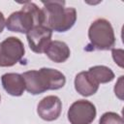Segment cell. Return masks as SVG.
Here are the masks:
<instances>
[{
    "label": "cell",
    "mask_w": 124,
    "mask_h": 124,
    "mask_svg": "<svg viewBox=\"0 0 124 124\" xmlns=\"http://www.w3.org/2000/svg\"><path fill=\"white\" fill-rule=\"evenodd\" d=\"M62 111V102L59 97L49 95L43 98L37 106L38 115L46 121L56 120Z\"/></svg>",
    "instance_id": "8"
},
{
    "label": "cell",
    "mask_w": 124,
    "mask_h": 124,
    "mask_svg": "<svg viewBox=\"0 0 124 124\" xmlns=\"http://www.w3.org/2000/svg\"><path fill=\"white\" fill-rule=\"evenodd\" d=\"M87 73L98 84L110 82L114 78V73L112 70L104 65H96L90 67Z\"/></svg>",
    "instance_id": "12"
},
{
    "label": "cell",
    "mask_w": 124,
    "mask_h": 124,
    "mask_svg": "<svg viewBox=\"0 0 124 124\" xmlns=\"http://www.w3.org/2000/svg\"><path fill=\"white\" fill-rule=\"evenodd\" d=\"M25 54L23 43L11 36L0 43V67H12L21 61Z\"/></svg>",
    "instance_id": "5"
},
{
    "label": "cell",
    "mask_w": 124,
    "mask_h": 124,
    "mask_svg": "<svg viewBox=\"0 0 124 124\" xmlns=\"http://www.w3.org/2000/svg\"><path fill=\"white\" fill-rule=\"evenodd\" d=\"M1 83L4 90L14 97L21 96L25 90V82L22 75L17 73H6L2 75Z\"/></svg>",
    "instance_id": "9"
},
{
    "label": "cell",
    "mask_w": 124,
    "mask_h": 124,
    "mask_svg": "<svg viewBox=\"0 0 124 124\" xmlns=\"http://www.w3.org/2000/svg\"><path fill=\"white\" fill-rule=\"evenodd\" d=\"M44 25V14L42 9L33 2H24L21 10L12 13L6 19V27L9 31L27 34L36 26Z\"/></svg>",
    "instance_id": "3"
},
{
    "label": "cell",
    "mask_w": 124,
    "mask_h": 124,
    "mask_svg": "<svg viewBox=\"0 0 124 124\" xmlns=\"http://www.w3.org/2000/svg\"><path fill=\"white\" fill-rule=\"evenodd\" d=\"M114 92H115V95L120 99L122 100L123 97V76H121L118 79V81L115 83V86H114Z\"/></svg>",
    "instance_id": "15"
},
{
    "label": "cell",
    "mask_w": 124,
    "mask_h": 124,
    "mask_svg": "<svg viewBox=\"0 0 124 124\" xmlns=\"http://www.w3.org/2000/svg\"><path fill=\"white\" fill-rule=\"evenodd\" d=\"M74 83L76 91L83 97L92 96L99 89V84L89 76L87 71L78 73L75 78Z\"/></svg>",
    "instance_id": "10"
},
{
    "label": "cell",
    "mask_w": 124,
    "mask_h": 124,
    "mask_svg": "<svg viewBox=\"0 0 124 124\" xmlns=\"http://www.w3.org/2000/svg\"><path fill=\"white\" fill-rule=\"evenodd\" d=\"M99 124H124V121L118 113L113 111H107L100 117Z\"/></svg>",
    "instance_id": "13"
},
{
    "label": "cell",
    "mask_w": 124,
    "mask_h": 124,
    "mask_svg": "<svg viewBox=\"0 0 124 124\" xmlns=\"http://www.w3.org/2000/svg\"><path fill=\"white\" fill-rule=\"evenodd\" d=\"M96 114L95 105L87 100L74 102L67 112L68 120L71 124H91L96 118Z\"/></svg>",
    "instance_id": "6"
},
{
    "label": "cell",
    "mask_w": 124,
    "mask_h": 124,
    "mask_svg": "<svg viewBox=\"0 0 124 124\" xmlns=\"http://www.w3.org/2000/svg\"><path fill=\"white\" fill-rule=\"evenodd\" d=\"M90 46L87 50H108L115 45V35L110 22L106 18L95 19L88 29ZM86 47V48H87Z\"/></svg>",
    "instance_id": "4"
},
{
    "label": "cell",
    "mask_w": 124,
    "mask_h": 124,
    "mask_svg": "<svg viewBox=\"0 0 124 124\" xmlns=\"http://www.w3.org/2000/svg\"><path fill=\"white\" fill-rule=\"evenodd\" d=\"M6 27V19L2 12H0V34L3 32L4 28Z\"/></svg>",
    "instance_id": "16"
},
{
    "label": "cell",
    "mask_w": 124,
    "mask_h": 124,
    "mask_svg": "<svg viewBox=\"0 0 124 124\" xmlns=\"http://www.w3.org/2000/svg\"><path fill=\"white\" fill-rule=\"evenodd\" d=\"M21 75L25 82V90L32 95H39L47 90H58L66 83L64 74L52 68L30 70Z\"/></svg>",
    "instance_id": "1"
},
{
    "label": "cell",
    "mask_w": 124,
    "mask_h": 124,
    "mask_svg": "<svg viewBox=\"0 0 124 124\" xmlns=\"http://www.w3.org/2000/svg\"><path fill=\"white\" fill-rule=\"evenodd\" d=\"M52 31L45 25L34 27L26 34L30 49L35 53H43L51 42Z\"/></svg>",
    "instance_id": "7"
},
{
    "label": "cell",
    "mask_w": 124,
    "mask_h": 124,
    "mask_svg": "<svg viewBox=\"0 0 124 124\" xmlns=\"http://www.w3.org/2000/svg\"><path fill=\"white\" fill-rule=\"evenodd\" d=\"M44 25L55 32L70 30L77 21V11L73 7H66L65 1H43Z\"/></svg>",
    "instance_id": "2"
},
{
    "label": "cell",
    "mask_w": 124,
    "mask_h": 124,
    "mask_svg": "<svg viewBox=\"0 0 124 124\" xmlns=\"http://www.w3.org/2000/svg\"><path fill=\"white\" fill-rule=\"evenodd\" d=\"M46 55L55 63H63L68 60L71 50L68 45L62 41H51L45 50Z\"/></svg>",
    "instance_id": "11"
},
{
    "label": "cell",
    "mask_w": 124,
    "mask_h": 124,
    "mask_svg": "<svg viewBox=\"0 0 124 124\" xmlns=\"http://www.w3.org/2000/svg\"><path fill=\"white\" fill-rule=\"evenodd\" d=\"M111 54H112V58L115 61V63L118 64V66H120L121 68L123 67V50L120 48H112L111 49Z\"/></svg>",
    "instance_id": "14"
},
{
    "label": "cell",
    "mask_w": 124,
    "mask_h": 124,
    "mask_svg": "<svg viewBox=\"0 0 124 124\" xmlns=\"http://www.w3.org/2000/svg\"><path fill=\"white\" fill-rule=\"evenodd\" d=\"M0 102H1V96H0Z\"/></svg>",
    "instance_id": "17"
}]
</instances>
